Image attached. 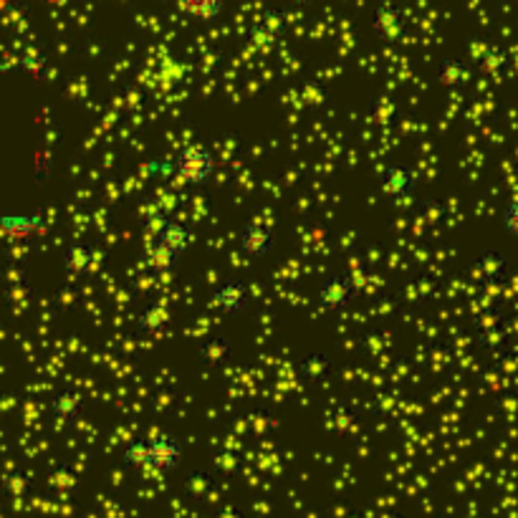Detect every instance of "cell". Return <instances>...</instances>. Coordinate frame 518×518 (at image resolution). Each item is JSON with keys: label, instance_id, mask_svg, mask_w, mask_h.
Here are the masks:
<instances>
[{"label": "cell", "instance_id": "6da1fadb", "mask_svg": "<svg viewBox=\"0 0 518 518\" xmlns=\"http://www.w3.org/2000/svg\"><path fill=\"white\" fill-rule=\"evenodd\" d=\"M174 174L185 183V185H208L213 180L215 155L205 145H190L177 152L173 160Z\"/></svg>", "mask_w": 518, "mask_h": 518}, {"label": "cell", "instance_id": "7a4b0ae2", "mask_svg": "<svg viewBox=\"0 0 518 518\" xmlns=\"http://www.w3.org/2000/svg\"><path fill=\"white\" fill-rule=\"evenodd\" d=\"M357 291V283H354L352 276L332 273V276H326V279L321 281L317 299H319V306L326 314H342L354 301Z\"/></svg>", "mask_w": 518, "mask_h": 518}, {"label": "cell", "instance_id": "3957f363", "mask_svg": "<svg viewBox=\"0 0 518 518\" xmlns=\"http://www.w3.org/2000/svg\"><path fill=\"white\" fill-rule=\"evenodd\" d=\"M208 306L228 319L240 317L248 308V291H246L243 281L226 279L223 283H218L208 296Z\"/></svg>", "mask_w": 518, "mask_h": 518}, {"label": "cell", "instance_id": "277c9868", "mask_svg": "<svg viewBox=\"0 0 518 518\" xmlns=\"http://www.w3.org/2000/svg\"><path fill=\"white\" fill-rule=\"evenodd\" d=\"M149 445H147V465L160 470V473H173L180 465L183 458V445L180 440L170 435V433H155V435H147Z\"/></svg>", "mask_w": 518, "mask_h": 518}, {"label": "cell", "instance_id": "5b68a950", "mask_svg": "<svg viewBox=\"0 0 518 518\" xmlns=\"http://www.w3.org/2000/svg\"><path fill=\"white\" fill-rule=\"evenodd\" d=\"M417 180H420V174L415 173L412 167L392 162V165H387L385 173L380 177V190H382L392 202L402 205V202H407V200L415 195Z\"/></svg>", "mask_w": 518, "mask_h": 518}, {"label": "cell", "instance_id": "8992f818", "mask_svg": "<svg viewBox=\"0 0 518 518\" xmlns=\"http://www.w3.org/2000/svg\"><path fill=\"white\" fill-rule=\"evenodd\" d=\"M238 246L248 258H266L276 248V230L261 220H248L240 228Z\"/></svg>", "mask_w": 518, "mask_h": 518}, {"label": "cell", "instance_id": "52a82bcc", "mask_svg": "<svg viewBox=\"0 0 518 518\" xmlns=\"http://www.w3.org/2000/svg\"><path fill=\"white\" fill-rule=\"evenodd\" d=\"M370 21H372L374 36L382 43H399V40L405 39V33H407V18L395 5L380 3L372 11Z\"/></svg>", "mask_w": 518, "mask_h": 518}, {"label": "cell", "instance_id": "ba28073f", "mask_svg": "<svg viewBox=\"0 0 518 518\" xmlns=\"http://www.w3.org/2000/svg\"><path fill=\"white\" fill-rule=\"evenodd\" d=\"M96 251L94 246H86V243H68L64 248V271L71 281H79L84 276H92L96 271Z\"/></svg>", "mask_w": 518, "mask_h": 518}, {"label": "cell", "instance_id": "9c48e42d", "mask_svg": "<svg viewBox=\"0 0 518 518\" xmlns=\"http://www.w3.org/2000/svg\"><path fill=\"white\" fill-rule=\"evenodd\" d=\"M43 226V215L39 210L33 213H3L0 215V228L5 233V238L11 240H28L33 238Z\"/></svg>", "mask_w": 518, "mask_h": 518}, {"label": "cell", "instance_id": "30bf717a", "mask_svg": "<svg viewBox=\"0 0 518 518\" xmlns=\"http://www.w3.org/2000/svg\"><path fill=\"white\" fill-rule=\"evenodd\" d=\"M84 410V399L74 389H54L49 397V412L54 415L58 423H71L76 420Z\"/></svg>", "mask_w": 518, "mask_h": 518}, {"label": "cell", "instance_id": "8fae6325", "mask_svg": "<svg viewBox=\"0 0 518 518\" xmlns=\"http://www.w3.org/2000/svg\"><path fill=\"white\" fill-rule=\"evenodd\" d=\"M173 321V314H170V306L165 301H152L142 308L139 319H137V329L147 336H157L162 334Z\"/></svg>", "mask_w": 518, "mask_h": 518}, {"label": "cell", "instance_id": "7c38bea8", "mask_svg": "<svg viewBox=\"0 0 518 518\" xmlns=\"http://www.w3.org/2000/svg\"><path fill=\"white\" fill-rule=\"evenodd\" d=\"M157 243L167 246V248L177 253V255H185V253L192 248V243H195V230L187 226V223H183V220L170 218V223L162 230Z\"/></svg>", "mask_w": 518, "mask_h": 518}, {"label": "cell", "instance_id": "4fadbf2b", "mask_svg": "<svg viewBox=\"0 0 518 518\" xmlns=\"http://www.w3.org/2000/svg\"><path fill=\"white\" fill-rule=\"evenodd\" d=\"M200 364L205 367H223L233 359V344L228 336H210L208 342L198 346Z\"/></svg>", "mask_w": 518, "mask_h": 518}, {"label": "cell", "instance_id": "5bb4252c", "mask_svg": "<svg viewBox=\"0 0 518 518\" xmlns=\"http://www.w3.org/2000/svg\"><path fill=\"white\" fill-rule=\"evenodd\" d=\"M180 258L183 255H177L174 251H170L167 246H162V243H149V248H147V268L155 273V276H167V273H173L177 263H180Z\"/></svg>", "mask_w": 518, "mask_h": 518}, {"label": "cell", "instance_id": "9a60e30c", "mask_svg": "<svg viewBox=\"0 0 518 518\" xmlns=\"http://www.w3.org/2000/svg\"><path fill=\"white\" fill-rule=\"evenodd\" d=\"M508 258L498 251H483L476 261V271L486 283H501L505 279Z\"/></svg>", "mask_w": 518, "mask_h": 518}, {"label": "cell", "instance_id": "2e32d148", "mask_svg": "<svg viewBox=\"0 0 518 518\" xmlns=\"http://www.w3.org/2000/svg\"><path fill=\"white\" fill-rule=\"evenodd\" d=\"M332 357L324 354V352H311V354H306V357L301 359V377H304L308 385L324 382V380L332 374Z\"/></svg>", "mask_w": 518, "mask_h": 518}, {"label": "cell", "instance_id": "e0dca14e", "mask_svg": "<svg viewBox=\"0 0 518 518\" xmlns=\"http://www.w3.org/2000/svg\"><path fill=\"white\" fill-rule=\"evenodd\" d=\"M177 11L192 15L198 21H205V23H213L218 21V15L226 11V3L223 0H183V3H177Z\"/></svg>", "mask_w": 518, "mask_h": 518}, {"label": "cell", "instance_id": "ac0fdd59", "mask_svg": "<svg viewBox=\"0 0 518 518\" xmlns=\"http://www.w3.org/2000/svg\"><path fill=\"white\" fill-rule=\"evenodd\" d=\"M435 81L440 86H448V89H458L468 81V67L458 58H442L440 67L435 68Z\"/></svg>", "mask_w": 518, "mask_h": 518}, {"label": "cell", "instance_id": "d6986e66", "mask_svg": "<svg viewBox=\"0 0 518 518\" xmlns=\"http://www.w3.org/2000/svg\"><path fill=\"white\" fill-rule=\"evenodd\" d=\"M18 68L33 79H40L49 68V56H46V51H40L39 46H28L18 58Z\"/></svg>", "mask_w": 518, "mask_h": 518}, {"label": "cell", "instance_id": "ffe728a7", "mask_svg": "<svg viewBox=\"0 0 518 518\" xmlns=\"http://www.w3.org/2000/svg\"><path fill=\"white\" fill-rule=\"evenodd\" d=\"M246 40L251 43L255 51H261V54H268L276 43H279V36L276 33H271L266 26H261L258 21L255 23H251L248 26V31H246Z\"/></svg>", "mask_w": 518, "mask_h": 518}, {"label": "cell", "instance_id": "44dd1931", "mask_svg": "<svg viewBox=\"0 0 518 518\" xmlns=\"http://www.w3.org/2000/svg\"><path fill=\"white\" fill-rule=\"evenodd\" d=\"M508 64V56L501 46H486V51L480 56V74L486 76H498Z\"/></svg>", "mask_w": 518, "mask_h": 518}, {"label": "cell", "instance_id": "7402d4cb", "mask_svg": "<svg viewBox=\"0 0 518 518\" xmlns=\"http://www.w3.org/2000/svg\"><path fill=\"white\" fill-rule=\"evenodd\" d=\"M147 445H149V440L147 438L130 440V442L124 445V451H121L124 463L130 465V468H145L147 465Z\"/></svg>", "mask_w": 518, "mask_h": 518}, {"label": "cell", "instance_id": "603a6c76", "mask_svg": "<svg viewBox=\"0 0 518 518\" xmlns=\"http://www.w3.org/2000/svg\"><path fill=\"white\" fill-rule=\"evenodd\" d=\"M213 465L218 473L233 476L240 470V455L233 451H213Z\"/></svg>", "mask_w": 518, "mask_h": 518}, {"label": "cell", "instance_id": "cb8c5ba5", "mask_svg": "<svg viewBox=\"0 0 518 518\" xmlns=\"http://www.w3.org/2000/svg\"><path fill=\"white\" fill-rule=\"evenodd\" d=\"M258 23H261V26H266L271 33H276L279 39H281V33L286 31V26H289L286 13L279 11V8H263V13H261V18H258Z\"/></svg>", "mask_w": 518, "mask_h": 518}, {"label": "cell", "instance_id": "d4e9b609", "mask_svg": "<svg viewBox=\"0 0 518 518\" xmlns=\"http://www.w3.org/2000/svg\"><path fill=\"white\" fill-rule=\"evenodd\" d=\"M167 223H170V218L165 213H160V210L149 213L145 218V236L147 238H152V243H155V240L162 236V230L167 228Z\"/></svg>", "mask_w": 518, "mask_h": 518}, {"label": "cell", "instance_id": "484cf974", "mask_svg": "<svg viewBox=\"0 0 518 518\" xmlns=\"http://www.w3.org/2000/svg\"><path fill=\"white\" fill-rule=\"evenodd\" d=\"M504 228L511 238H518V198H514L504 208Z\"/></svg>", "mask_w": 518, "mask_h": 518}, {"label": "cell", "instance_id": "4316f807", "mask_svg": "<svg viewBox=\"0 0 518 518\" xmlns=\"http://www.w3.org/2000/svg\"><path fill=\"white\" fill-rule=\"evenodd\" d=\"M36 180H39V185H46V180H49V167H51V152L49 149H43L39 152V157H36Z\"/></svg>", "mask_w": 518, "mask_h": 518}, {"label": "cell", "instance_id": "83f0119b", "mask_svg": "<svg viewBox=\"0 0 518 518\" xmlns=\"http://www.w3.org/2000/svg\"><path fill=\"white\" fill-rule=\"evenodd\" d=\"M301 96H304V102L308 107H317V104H321L326 99V92H321L317 84H306L304 89H301Z\"/></svg>", "mask_w": 518, "mask_h": 518}]
</instances>
